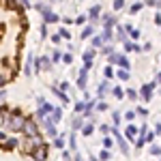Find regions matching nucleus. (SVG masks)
<instances>
[{"mask_svg":"<svg viewBox=\"0 0 161 161\" xmlns=\"http://www.w3.org/2000/svg\"><path fill=\"white\" fill-rule=\"evenodd\" d=\"M24 73H26V75H32V56H28V60H26Z\"/></svg>","mask_w":161,"mask_h":161,"instance_id":"obj_17","label":"nucleus"},{"mask_svg":"<svg viewBox=\"0 0 161 161\" xmlns=\"http://www.w3.org/2000/svg\"><path fill=\"white\" fill-rule=\"evenodd\" d=\"M92 32H95V28H92V24L86 26L84 30H82V39H88V37H92Z\"/></svg>","mask_w":161,"mask_h":161,"instance_id":"obj_18","label":"nucleus"},{"mask_svg":"<svg viewBox=\"0 0 161 161\" xmlns=\"http://www.w3.org/2000/svg\"><path fill=\"white\" fill-rule=\"evenodd\" d=\"M52 41H54V43L58 45V43H60V37H58V35H52Z\"/></svg>","mask_w":161,"mask_h":161,"instance_id":"obj_51","label":"nucleus"},{"mask_svg":"<svg viewBox=\"0 0 161 161\" xmlns=\"http://www.w3.org/2000/svg\"><path fill=\"white\" fill-rule=\"evenodd\" d=\"M101 54H105V56H112V54H114V45H103V47H101Z\"/></svg>","mask_w":161,"mask_h":161,"instance_id":"obj_21","label":"nucleus"},{"mask_svg":"<svg viewBox=\"0 0 161 161\" xmlns=\"http://www.w3.org/2000/svg\"><path fill=\"white\" fill-rule=\"evenodd\" d=\"M157 86V84H155V82H153V84H146V86H142V99L144 101H148L150 97H153V88Z\"/></svg>","mask_w":161,"mask_h":161,"instance_id":"obj_6","label":"nucleus"},{"mask_svg":"<svg viewBox=\"0 0 161 161\" xmlns=\"http://www.w3.org/2000/svg\"><path fill=\"white\" fill-rule=\"evenodd\" d=\"M92 131H95V127H92V125H84V127H82V133H84V136H90Z\"/></svg>","mask_w":161,"mask_h":161,"instance_id":"obj_26","label":"nucleus"},{"mask_svg":"<svg viewBox=\"0 0 161 161\" xmlns=\"http://www.w3.org/2000/svg\"><path fill=\"white\" fill-rule=\"evenodd\" d=\"M125 136L129 137V140H133V137L137 136V129H136V127H133V125H129V127L125 129Z\"/></svg>","mask_w":161,"mask_h":161,"instance_id":"obj_14","label":"nucleus"},{"mask_svg":"<svg viewBox=\"0 0 161 161\" xmlns=\"http://www.w3.org/2000/svg\"><path fill=\"white\" fill-rule=\"evenodd\" d=\"M60 17L56 15V13H52V11H47V13H43V24H54V22H58Z\"/></svg>","mask_w":161,"mask_h":161,"instance_id":"obj_10","label":"nucleus"},{"mask_svg":"<svg viewBox=\"0 0 161 161\" xmlns=\"http://www.w3.org/2000/svg\"><path fill=\"white\" fill-rule=\"evenodd\" d=\"M127 97H129V99H137V92H136V90H129Z\"/></svg>","mask_w":161,"mask_h":161,"instance_id":"obj_45","label":"nucleus"},{"mask_svg":"<svg viewBox=\"0 0 161 161\" xmlns=\"http://www.w3.org/2000/svg\"><path fill=\"white\" fill-rule=\"evenodd\" d=\"M60 118H62V110H60V108H54V110H52V114H50L52 125H54V123H58Z\"/></svg>","mask_w":161,"mask_h":161,"instance_id":"obj_12","label":"nucleus"},{"mask_svg":"<svg viewBox=\"0 0 161 161\" xmlns=\"http://www.w3.org/2000/svg\"><path fill=\"white\" fill-rule=\"evenodd\" d=\"M62 60L67 62V64H71V62H73V56H71V54H62Z\"/></svg>","mask_w":161,"mask_h":161,"instance_id":"obj_38","label":"nucleus"},{"mask_svg":"<svg viewBox=\"0 0 161 161\" xmlns=\"http://www.w3.org/2000/svg\"><path fill=\"white\" fill-rule=\"evenodd\" d=\"M45 131H47L50 137H56V127H50V129H45Z\"/></svg>","mask_w":161,"mask_h":161,"instance_id":"obj_42","label":"nucleus"},{"mask_svg":"<svg viewBox=\"0 0 161 161\" xmlns=\"http://www.w3.org/2000/svg\"><path fill=\"white\" fill-rule=\"evenodd\" d=\"M112 92H114L116 99H123V97H125V92H123V88H120V86H112Z\"/></svg>","mask_w":161,"mask_h":161,"instance_id":"obj_20","label":"nucleus"},{"mask_svg":"<svg viewBox=\"0 0 161 161\" xmlns=\"http://www.w3.org/2000/svg\"><path fill=\"white\" fill-rule=\"evenodd\" d=\"M99 37H101V41H103V43H108V45H110L112 39H114V32H112V28H105V30L101 32Z\"/></svg>","mask_w":161,"mask_h":161,"instance_id":"obj_9","label":"nucleus"},{"mask_svg":"<svg viewBox=\"0 0 161 161\" xmlns=\"http://www.w3.org/2000/svg\"><path fill=\"white\" fill-rule=\"evenodd\" d=\"M95 56H97V52H95V50H86V52H84V67H86V69H90V64H92V58H95Z\"/></svg>","mask_w":161,"mask_h":161,"instance_id":"obj_7","label":"nucleus"},{"mask_svg":"<svg viewBox=\"0 0 161 161\" xmlns=\"http://www.w3.org/2000/svg\"><path fill=\"white\" fill-rule=\"evenodd\" d=\"M108 90H112V86H110V84H108V82H103V84H101V86H99V95H101V97H103V95H105Z\"/></svg>","mask_w":161,"mask_h":161,"instance_id":"obj_25","label":"nucleus"},{"mask_svg":"<svg viewBox=\"0 0 161 161\" xmlns=\"http://www.w3.org/2000/svg\"><path fill=\"white\" fill-rule=\"evenodd\" d=\"M129 11H131V13H137V11H142V4H140V2H137V4H133V7H131V9H129Z\"/></svg>","mask_w":161,"mask_h":161,"instance_id":"obj_41","label":"nucleus"},{"mask_svg":"<svg viewBox=\"0 0 161 161\" xmlns=\"http://www.w3.org/2000/svg\"><path fill=\"white\" fill-rule=\"evenodd\" d=\"M103 73H105V77H112V75H114V69H112L110 64H108V67L103 69Z\"/></svg>","mask_w":161,"mask_h":161,"instance_id":"obj_36","label":"nucleus"},{"mask_svg":"<svg viewBox=\"0 0 161 161\" xmlns=\"http://www.w3.org/2000/svg\"><path fill=\"white\" fill-rule=\"evenodd\" d=\"M159 82H161V73H159V75H157V82H155V84H159Z\"/></svg>","mask_w":161,"mask_h":161,"instance_id":"obj_55","label":"nucleus"},{"mask_svg":"<svg viewBox=\"0 0 161 161\" xmlns=\"http://www.w3.org/2000/svg\"><path fill=\"white\" fill-rule=\"evenodd\" d=\"M112 120H114V125L120 123V112H114V114H112Z\"/></svg>","mask_w":161,"mask_h":161,"instance_id":"obj_37","label":"nucleus"},{"mask_svg":"<svg viewBox=\"0 0 161 161\" xmlns=\"http://www.w3.org/2000/svg\"><path fill=\"white\" fill-rule=\"evenodd\" d=\"M26 133V137H37L39 136V125L32 120V118H26L24 120V129H22Z\"/></svg>","mask_w":161,"mask_h":161,"instance_id":"obj_2","label":"nucleus"},{"mask_svg":"<svg viewBox=\"0 0 161 161\" xmlns=\"http://www.w3.org/2000/svg\"><path fill=\"white\" fill-rule=\"evenodd\" d=\"M69 146H71V148H75V146H77V142H75V131L69 136Z\"/></svg>","mask_w":161,"mask_h":161,"instance_id":"obj_34","label":"nucleus"},{"mask_svg":"<svg viewBox=\"0 0 161 161\" xmlns=\"http://www.w3.org/2000/svg\"><path fill=\"white\" fill-rule=\"evenodd\" d=\"M0 142H2V144L7 142V133H4V131H0Z\"/></svg>","mask_w":161,"mask_h":161,"instance_id":"obj_50","label":"nucleus"},{"mask_svg":"<svg viewBox=\"0 0 161 161\" xmlns=\"http://www.w3.org/2000/svg\"><path fill=\"white\" fill-rule=\"evenodd\" d=\"M103 146H105V150H110L112 146H114V140H112L110 136H105V137H103Z\"/></svg>","mask_w":161,"mask_h":161,"instance_id":"obj_24","label":"nucleus"},{"mask_svg":"<svg viewBox=\"0 0 161 161\" xmlns=\"http://www.w3.org/2000/svg\"><path fill=\"white\" fill-rule=\"evenodd\" d=\"M54 144H56V146H58V148H62V146H64V142H62L60 137H56V140H54Z\"/></svg>","mask_w":161,"mask_h":161,"instance_id":"obj_46","label":"nucleus"},{"mask_svg":"<svg viewBox=\"0 0 161 161\" xmlns=\"http://www.w3.org/2000/svg\"><path fill=\"white\" fill-rule=\"evenodd\" d=\"M90 161H99V159H97V157H90Z\"/></svg>","mask_w":161,"mask_h":161,"instance_id":"obj_56","label":"nucleus"},{"mask_svg":"<svg viewBox=\"0 0 161 161\" xmlns=\"http://www.w3.org/2000/svg\"><path fill=\"white\" fill-rule=\"evenodd\" d=\"M17 144H19V140H17V137H7L4 148H7V150H13V148H17Z\"/></svg>","mask_w":161,"mask_h":161,"instance_id":"obj_13","label":"nucleus"},{"mask_svg":"<svg viewBox=\"0 0 161 161\" xmlns=\"http://www.w3.org/2000/svg\"><path fill=\"white\" fill-rule=\"evenodd\" d=\"M101 22L105 24V28H112V26H116V15L114 13H103L101 15Z\"/></svg>","mask_w":161,"mask_h":161,"instance_id":"obj_5","label":"nucleus"},{"mask_svg":"<svg viewBox=\"0 0 161 161\" xmlns=\"http://www.w3.org/2000/svg\"><path fill=\"white\" fill-rule=\"evenodd\" d=\"M150 155H159V157H161V148L157 146V144H153V146H150Z\"/></svg>","mask_w":161,"mask_h":161,"instance_id":"obj_31","label":"nucleus"},{"mask_svg":"<svg viewBox=\"0 0 161 161\" xmlns=\"http://www.w3.org/2000/svg\"><path fill=\"white\" fill-rule=\"evenodd\" d=\"M133 116H136V112H127V114H125L127 120H133Z\"/></svg>","mask_w":161,"mask_h":161,"instance_id":"obj_47","label":"nucleus"},{"mask_svg":"<svg viewBox=\"0 0 161 161\" xmlns=\"http://www.w3.org/2000/svg\"><path fill=\"white\" fill-rule=\"evenodd\" d=\"M41 35H43L41 39H45V37H47V26H45V24H41Z\"/></svg>","mask_w":161,"mask_h":161,"instance_id":"obj_43","label":"nucleus"},{"mask_svg":"<svg viewBox=\"0 0 161 161\" xmlns=\"http://www.w3.org/2000/svg\"><path fill=\"white\" fill-rule=\"evenodd\" d=\"M99 15H101V7H99V4H97V7H92L90 13H88V17H90V22H92V24H97V22H99Z\"/></svg>","mask_w":161,"mask_h":161,"instance_id":"obj_8","label":"nucleus"},{"mask_svg":"<svg viewBox=\"0 0 161 161\" xmlns=\"http://www.w3.org/2000/svg\"><path fill=\"white\" fill-rule=\"evenodd\" d=\"M84 105H86V101H77L73 108H75V112H84Z\"/></svg>","mask_w":161,"mask_h":161,"instance_id":"obj_30","label":"nucleus"},{"mask_svg":"<svg viewBox=\"0 0 161 161\" xmlns=\"http://www.w3.org/2000/svg\"><path fill=\"white\" fill-rule=\"evenodd\" d=\"M99 157H101L103 161H108V159L112 157V155H110V150H105V148H103V150H101V155H99Z\"/></svg>","mask_w":161,"mask_h":161,"instance_id":"obj_35","label":"nucleus"},{"mask_svg":"<svg viewBox=\"0 0 161 161\" xmlns=\"http://www.w3.org/2000/svg\"><path fill=\"white\" fill-rule=\"evenodd\" d=\"M71 125H73V131L75 129H82V127H84V118H82V116H75L73 120H71Z\"/></svg>","mask_w":161,"mask_h":161,"instance_id":"obj_15","label":"nucleus"},{"mask_svg":"<svg viewBox=\"0 0 161 161\" xmlns=\"http://www.w3.org/2000/svg\"><path fill=\"white\" fill-rule=\"evenodd\" d=\"M32 157H35V161H45V159H47V146L43 144V146L35 148V150H32Z\"/></svg>","mask_w":161,"mask_h":161,"instance_id":"obj_4","label":"nucleus"},{"mask_svg":"<svg viewBox=\"0 0 161 161\" xmlns=\"http://www.w3.org/2000/svg\"><path fill=\"white\" fill-rule=\"evenodd\" d=\"M123 45H125V52H133V50H137L136 45L131 43V41H123Z\"/></svg>","mask_w":161,"mask_h":161,"instance_id":"obj_27","label":"nucleus"},{"mask_svg":"<svg viewBox=\"0 0 161 161\" xmlns=\"http://www.w3.org/2000/svg\"><path fill=\"white\" fill-rule=\"evenodd\" d=\"M69 88H71V84H69V82H62L58 90H60V92H64V90H69Z\"/></svg>","mask_w":161,"mask_h":161,"instance_id":"obj_39","label":"nucleus"},{"mask_svg":"<svg viewBox=\"0 0 161 161\" xmlns=\"http://www.w3.org/2000/svg\"><path fill=\"white\" fill-rule=\"evenodd\" d=\"M35 69L37 71H52V62L47 56H41V58H37L35 60Z\"/></svg>","mask_w":161,"mask_h":161,"instance_id":"obj_3","label":"nucleus"},{"mask_svg":"<svg viewBox=\"0 0 161 161\" xmlns=\"http://www.w3.org/2000/svg\"><path fill=\"white\" fill-rule=\"evenodd\" d=\"M114 39H118V41H125V39H127L125 37V28L123 26H116V37Z\"/></svg>","mask_w":161,"mask_h":161,"instance_id":"obj_19","label":"nucleus"},{"mask_svg":"<svg viewBox=\"0 0 161 161\" xmlns=\"http://www.w3.org/2000/svg\"><path fill=\"white\" fill-rule=\"evenodd\" d=\"M62 54L64 52H60V50H56L54 54H52V58H50V62H58V60H62Z\"/></svg>","mask_w":161,"mask_h":161,"instance_id":"obj_22","label":"nucleus"},{"mask_svg":"<svg viewBox=\"0 0 161 161\" xmlns=\"http://www.w3.org/2000/svg\"><path fill=\"white\" fill-rule=\"evenodd\" d=\"M2 127L7 131H13V133L22 131L24 129V118H22L19 110H13L11 114H2Z\"/></svg>","mask_w":161,"mask_h":161,"instance_id":"obj_1","label":"nucleus"},{"mask_svg":"<svg viewBox=\"0 0 161 161\" xmlns=\"http://www.w3.org/2000/svg\"><path fill=\"white\" fill-rule=\"evenodd\" d=\"M58 37H60V39H71V32H69L67 28H60V32H58Z\"/></svg>","mask_w":161,"mask_h":161,"instance_id":"obj_28","label":"nucleus"},{"mask_svg":"<svg viewBox=\"0 0 161 161\" xmlns=\"http://www.w3.org/2000/svg\"><path fill=\"white\" fill-rule=\"evenodd\" d=\"M7 99V92H4V90H0V105H2V101Z\"/></svg>","mask_w":161,"mask_h":161,"instance_id":"obj_49","label":"nucleus"},{"mask_svg":"<svg viewBox=\"0 0 161 161\" xmlns=\"http://www.w3.org/2000/svg\"><path fill=\"white\" fill-rule=\"evenodd\" d=\"M99 129H101V133H103V136H110V131H112V127H108V125H101Z\"/></svg>","mask_w":161,"mask_h":161,"instance_id":"obj_33","label":"nucleus"},{"mask_svg":"<svg viewBox=\"0 0 161 161\" xmlns=\"http://www.w3.org/2000/svg\"><path fill=\"white\" fill-rule=\"evenodd\" d=\"M118 77H120V80H129L131 75H129V71H125V69H120V71H118Z\"/></svg>","mask_w":161,"mask_h":161,"instance_id":"obj_32","label":"nucleus"},{"mask_svg":"<svg viewBox=\"0 0 161 161\" xmlns=\"http://www.w3.org/2000/svg\"><path fill=\"white\" fill-rule=\"evenodd\" d=\"M35 9H37V11L41 13V15H43V13H47V11H52V9H50V4H35Z\"/></svg>","mask_w":161,"mask_h":161,"instance_id":"obj_23","label":"nucleus"},{"mask_svg":"<svg viewBox=\"0 0 161 161\" xmlns=\"http://www.w3.org/2000/svg\"><path fill=\"white\" fill-rule=\"evenodd\" d=\"M97 108L103 112V110H108V103H105V101H99V103H97Z\"/></svg>","mask_w":161,"mask_h":161,"instance_id":"obj_44","label":"nucleus"},{"mask_svg":"<svg viewBox=\"0 0 161 161\" xmlns=\"http://www.w3.org/2000/svg\"><path fill=\"white\" fill-rule=\"evenodd\" d=\"M123 7H125V2H123V0H116V2H114V9H116V11H120Z\"/></svg>","mask_w":161,"mask_h":161,"instance_id":"obj_40","label":"nucleus"},{"mask_svg":"<svg viewBox=\"0 0 161 161\" xmlns=\"http://www.w3.org/2000/svg\"><path fill=\"white\" fill-rule=\"evenodd\" d=\"M131 39H140V30H131Z\"/></svg>","mask_w":161,"mask_h":161,"instance_id":"obj_48","label":"nucleus"},{"mask_svg":"<svg viewBox=\"0 0 161 161\" xmlns=\"http://www.w3.org/2000/svg\"><path fill=\"white\" fill-rule=\"evenodd\" d=\"M86 75H88V69H80V77H77V86L80 88H86Z\"/></svg>","mask_w":161,"mask_h":161,"instance_id":"obj_11","label":"nucleus"},{"mask_svg":"<svg viewBox=\"0 0 161 161\" xmlns=\"http://www.w3.org/2000/svg\"><path fill=\"white\" fill-rule=\"evenodd\" d=\"M120 56H123V54H116V52H114L112 56H108V62H110V67H112V64H118V62H120Z\"/></svg>","mask_w":161,"mask_h":161,"instance_id":"obj_16","label":"nucleus"},{"mask_svg":"<svg viewBox=\"0 0 161 161\" xmlns=\"http://www.w3.org/2000/svg\"><path fill=\"white\" fill-rule=\"evenodd\" d=\"M155 131H157V133H161V125H157V129H155Z\"/></svg>","mask_w":161,"mask_h":161,"instance_id":"obj_54","label":"nucleus"},{"mask_svg":"<svg viewBox=\"0 0 161 161\" xmlns=\"http://www.w3.org/2000/svg\"><path fill=\"white\" fill-rule=\"evenodd\" d=\"M159 92H161V90H159Z\"/></svg>","mask_w":161,"mask_h":161,"instance_id":"obj_57","label":"nucleus"},{"mask_svg":"<svg viewBox=\"0 0 161 161\" xmlns=\"http://www.w3.org/2000/svg\"><path fill=\"white\" fill-rule=\"evenodd\" d=\"M4 80H7V77H4V75H0V86L4 84Z\"/></svg>","mask_w":161,"mask_h":161,"instance_id":"obj_53","label":"nucleus"},{"mask_svg":"<svg viewBox=\"0 0 161 161\" xmlns=\"http://www.w3.org/2000/svg\"><path fill=\"white\" fill-rule=\"evenodd\" d=\"M92 47H103V41H101V37H92Z\"/></svg>","mask_w":161,"mask_h":161,"instance_id":"obj_29","label":"nucleus"},{"mask_svg":"<svg viewBox=\"0 0 161 161\" xmlns=\"http://www.w3.org/2000/svg\"><path fill=\"white\" fill-rule=\"evenodd\" d=\"M155 22H157V24H161V13H157V15H155Z\"/></svg>","mask_w":161,"mask_h":161,"instance_id":"obj_52","label":"nucleus"}]
</instances>
